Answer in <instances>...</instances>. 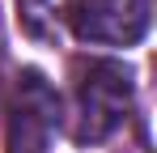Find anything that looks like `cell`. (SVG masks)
I'll use <instances>...</instances> for the list:
<instances>
[{
	"label": "cell",
	"instance_id": "obj_1",
	"mask_svg": "<svg viewBox=\"0 0 157 153\" xmlns=\"http://www.w3.org/2000/svg\"><path fill=\"white\" fill-rule=\"evenodd\" d=\"M132 102H136V81L123 60H89L77 68L72 85V140L81 149H94L110 140L119 128L128 124Z\"/></svg>",
	"mask_w": 157,
	"mask_h": 153
},
{
	"label": "cell",
	"instance_id": "obj_2",
	"mask_svg": "<svg viewBox=\"0 0 157 153\" xmlns=\"http://www.w3.org/2000/svg\"><path fill=\"white\" fill-rule=\"evenodd\" d=\"M55 132H59V94L43 73L26 68L9 102V153H47Z\"/></svg>",
	"mask_w": 157,
	"mask_h": 153
},
{
	"label": "cell",
	"instance_id": "obj_3",
	"mask_svg": "<svg viewBox=\"0 0 157 153\" xmlns=\"http://www.w3.org/2000/svg\"><path fill=\"white\" fill-rule=\"evenodd\" d=\"M153 22V0H72L68 26L89 47H136Z\"/></svg>",
	"mask_w": 157,
	"mask_h": 153
},
{
	"label": "cell",
	"instance_id": "obj_4",
	"mask_svg": "<svg viewBox=\"0 0 157 153\" xmlns=\"http://www.w3.org/2000/svg\"><path fill=\"white\" fill-rule=\"evenodd\" d=\"M72 0H17V22L30 38H55Z\"/></svg>",
	"mask_w": 157,
	"mask_h": 153
}]
</instances>
